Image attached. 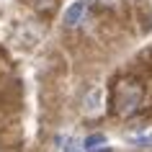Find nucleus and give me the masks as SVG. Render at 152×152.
Masks as SVG:
<instances>
[{
  "mask_svg": "<svg viewBox=\"0 0 152 152\" xmlns=\"http://www.w3.org/2000/svg\"><path fill=\"white\" fill-rule=\"evenodd\" d=\"M111 106L113 111L119 113V116H132V113L139 111V106H142V85L137 80H121L113 85V93H111Z\"/></svg>",
  "mask_w": 152,
  "mask_h": 152,
  "instance_id": "nucleus-1",
  "label": "nucleus"
},
{
  "mask_svg": "<svg viewBox=\"0 0 152 152\" xmlns=\"http://www.w3.org/2000/svg\"><path fill=\"white\" fill-rule=\"evenodd\" d=\"M85 10H88V3H85V0L72 3L70 8L64 10V26H77V23H80V18L85 16Z\"/></svg>",
  "mask_w": 152,
  "mask_h": 152,
  "instance_id": "nucleus-2",
  "label": "nucleus"
},
{
  "mask_svg": "<svg viewBox=\"0 0 152 152\" xmlns=\"http://www.w3.org/2000/svg\"><path fill=\"white\" fill-rule=\"evenodd\" d=\"M96 144H106V137L103 134H90V137H85L83 147H85L88 152H93V150H96Z\"/></svg>",
  "mask_w": 152,
  "mask_h": 152,
  "instance_id": "nucleus-3",
  "label": "nucleus"
},
{
  "mask_svg": "<svg viewBox=\"0 0 152 152\" xmlns=\"http://www.w3.org/2000/svg\"><path fill=\"white\" fill-rule=\"evenodd\" d=\"M28 3H31L36 10H41V13H44V10H47V13H52V10L57 8V0H28Z\"/></svg>",
  "mask_w": 152,
  "mask_h": 152,
  "instance_id": "nucleus-4",
  "label": "nucleus"
},
{
  "mask_svg": "<svg viewBox=\"0 0 152 152\" xmlns=\"http://www.w3.org/2000/svg\"><path fill=\"white\" fill-rule=\"evenodd\" d=\"M98 101H101V90H93V93H90L88 98H85V108H88V111H93V108H98Z\"/></svg>",
  "mask_w": 152,
  "mask_h": 152,
  "instance_id": "nucleus-5",
  "label": "nucleus"
},
{
  "mask_svg": "<svg viewBox=\"0 0 152 152\" xmlns=\"http://www.w3.org/2000/svg\"><path fill=\"white\" fill-rule=\"evenodd\" d=\"M129 142H132V144H139V147H152V134H147V137H132Z\"/></svg>",
  "mask_w": 152,
  "mask_h": 152,
  "instance_id": "nucleus-6",
  "label": "nucleus"
}]
</instances>
